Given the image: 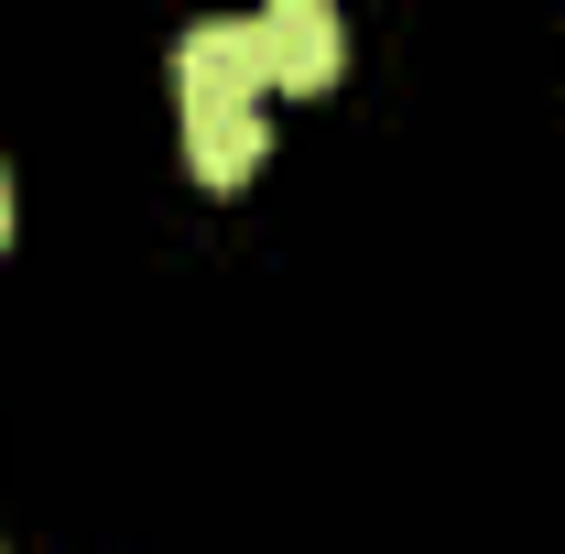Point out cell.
I'll use <instances>...</instances> for the list:
<instances>
[{"instance_id": "1", "label": "cell", "mask_w": 565, "mask_h": 554, "mask_svg": "<svg viewBox=\"0 0 565 554\" xmlns=\"http://www.w3.org/2000/svg\"><path fill=\"white\" fill-rule=\"evenodd\" d=\"M250 44H262V76L294 87V98L338 87V55H349V33H338V11H327V0H273V11L250 22Z\"/></svg>"}, {"instance_id": "2", "label": "cell", "mask_w": 565, "mask_h": 554, "mask_svg": "<svg viewBox=\"0 0 565 554\" xmlns=\"http://www.w3.org/2000/svg\"><path fill=\"white\" fill-rule=\"evenodd\" d=\"M174 87H185V109H262V44H250V22H196L185 44H174Z\"/></svg>"}, {"instance_id": "3", "label": "cell", "mask_w": 565, "mask_h": 554, "mask_svg": "<svg viewBox=\"0 0 565 554\" xmlns=\"http://www.w3.org/2000/svg\"><path fill=\"white\" fill-rule=\"evenodd\" d=\"M262 109H185V174L217 185V196H239L250 174H262Z\"/></svg>"}, {"instance_id": "4", "label": "cell", "mask_w": 565, "mask_h": 554, "mask_svg": "<svg viewBox=\"0 0 565 554\" xmlns=\"http://www.w3.org/2000/svg\"><path fill=\"white\" fill-rule=\"evenodd\" d=\"M0 239H11V174H0Z\"/></svg>"}]
</instances>
